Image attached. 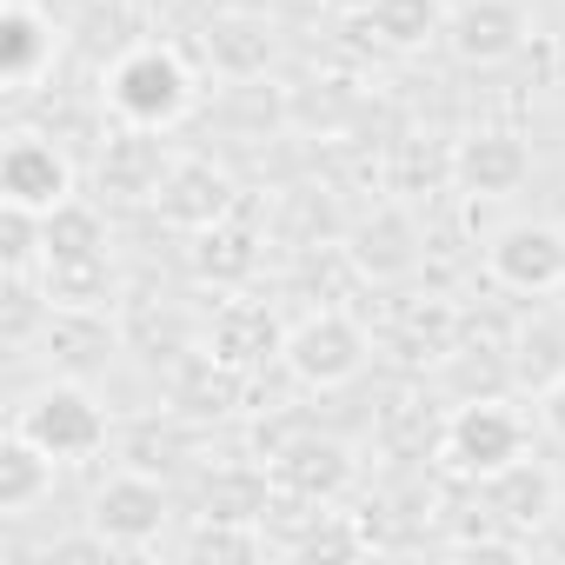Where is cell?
Wrapping results in <instances>:
<instances>
[{"label": "cell", "mask_w": 565, "mask_h": 565, "mask_svg": "<svg viewBox=\"0 0 565 565\" xmlns=\"http://www.w3.org/2000/svg\"><path fill=\"white\" fill-rule=\"evenodd\" d=\"M107 100L127 127H160L186 107V67L167 47H134L107 74Z\"/></svg>", "instance_id": "cell-1"}, {"label": "cell", "mask_w": 565, "mask_h": 565, "mask_svg": "<svg viewBox=\"0 0 565 565\" xmlns=\"http://www.w3.org/2000/svg\"><path fill=\"white\" fill-rule=\"evenodd\" d=\"M14 433H28V439L47 446L61 466H74V459L100 452V439H107V413H100L81 386H47V393H34V399L21 406Z\"/></svg>", "instance_id": "cell-2"}, {"label": "cell", "mask_w": 565, "mask_h": 565, "mask_svg": "<svg viewBox=\"0 0 565 565\" xmlns=\"http://www.w3.org/2000/svg\"><path fill=\"white\" fill-rule=\"evenodd\" d=\"M446 446H452V459H466L472 472H505V466H519L525 419H519L512 406H499V399H472V406H459Z\"/></svg>", "instance_id": "cell-3"}, {"label": "cell", "mask_w": 565, "mask_h": 565, "mask_svg": "<svg viewBox=\"0 0 565 565\" xmlns=\"http://www.w3.org/2000/svg\"><path fill=\"white\" fill-rule=\"evenodd\" d=\"M0 186H8V206L54 213V206H67V160L41 134H14L8 153H0Z\"/></svg>", "instance_id": "cell-4"}, {"label": "cell", "mask_w": 565, "mask_h": 565, "mask_svg": "<svg viewBox=\"0 0 565 565\" xmlns=\"http://www.w3.org/2000/svg\"><path fill=\"white\" fill-rule=\"evenodd\" d=\"M160 519H167V492H160L147 472L107 479V492H100V505H94V525H100L107 545H147V539L160 532Z\"/></svg>", "instance_id": "cell-5"}, {"label": "cell", "mask_w": 565, "mask_h": 565, "mask_svg": "<svg viewBox=\"0 0 565 565\" xmlns=\"http://www.w3.org/2000/svg\"><path fill=\"white\" fill-rule=\"evenodd\" d=\"M492 273L505 279V287H519V294L558 287V279H565V233H552V226H512V233H499Z\"/></svg>", "instance_id": "cell-6"}, {"label": "cell", "mask_w": 565, "mask_h": 565, "mask_svg": "<svg viewBox=\"0 0 565 565\" xmlns=\"http://www.w3.org/2000/svg\"><path fill=\"white\" fill-rule=\"evenodd\" d=\"M47 67H54V28L28 0H14V8L0 14V74H8V94H28Z\"/></svg>", "instance_id": "cell-7"}, {"label": "cell", "mask_w": 565, "mask_h": 565, "mask_svg": "<svg viewBox=\"0 0 565 565\" xmlns=\"http://www.w3.org/2000/svg\"><path fill=\"white\" fill-rule=\"evenodd\" d=\"M519 34H525V21H519L512 0H472V8L452 14V47L466 61H499L519 47Z\"/></svg>", "instance_id": "cell-8"}, {"label": "cell", "mask_w": 565, "mask_h": 565, "mask_svg": "<svg viewBox=\"0 0 565 565\" xmlns=\"http://www.w3.org/2000/svg\"><path fill=\"white\" fill-rule=\"evenodd\" d=\"M294 366H300L307 380L333 386V380H347V373L360 366V333H353L340 313H327V320L300 327V340H294Z\"/></svg>", "instance_id": "cell-9"}, {"label": "cell", "mask_w": 565, "mask_h": 565, "mask_svg": "<svg viewBox=\"0 0 565 565\" xmlns=\"http://www.w3.org/2000/svg\"><path fill=\"white\" fill-rule=\"evenodd\" d=\"M54 466H61V459H54L47 446H34L28 433H14V439H8V459H0V512L21 519V512L54 486Z\"/></svg>", "instance_id": "cell-10"}, {"label": "cell", "mask_w": 565, "mask_h": 565, "mask_svg": "<svg viewBox=\"0 0 565 565\" xmlns=\"http://www.w3.org/2000/svg\"><path fill=\"white\" fill-rule=\"evenodd\" d=\"M519 173H525V153H519V140H505V134H486L479 147H466V180H472L479 193H505Z\"/></svg>", "instance_id": "cell-11"}, {"label": "cell", "mask_w": 565, "mask_h": 565, "mask_svg": "<svg viewBox=\"0 0 565 565\" xmlns=\"http://www.w3.org/2000/svg\"><path fill=\"white\" fill-rule=\"evenodd\" d=\"M373 21L393 34V41H419V34H433V0H373Z\"/></svg>", "instance_id": "cell-12"}, {"label": "cell", "mask_w": 565, "mask_h": 565, "mask_svg": "<svg viewBox=\"0 0 565 565\" xmlns=\"http://www.w3.org/2000/svg\"><path fill=\"white\" fill-rule=\"evenodd\" d=\"M545 419H552V426H558V433H565V380H558V386H552V393H545Z\"/></svg>", "instance_id": "cell-13"}]
</instances>
